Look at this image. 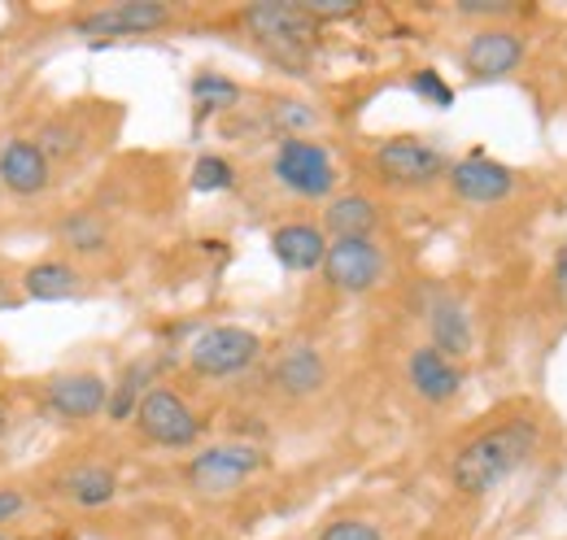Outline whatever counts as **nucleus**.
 Wrapping results in <instances>:
<instances>
[{
	"mask_svg": "<svg viewBox=\"0 0 567 540\" xmlns=\"http://www.w3.org/2000/svg\"><path fill=\"white\" fill-rule=\"evenodd\" d=\"M537 440H542V432H537L533 418H524V414L502 418V423L476 432L472 440L458 445V454L450 458V484L463 497H485V492L502 488L537 454Z\"/></svg>",
	"mask_w": 567,
	"mask_h": 540,
	"instance_id": "f257e3e1",
	"label": "nucleus"
},
{
	"mask_svg": "<svg viewBox=\"0 0 567 540\" xmlns=\"http://www.w3.org/2000/svg\"><path fill=\"white\" fill-rule=\"evenodd\" d=\"M240 27L284 66H306V53L315 49V35L323 31L297 0H258L240 9Z\"/></svg>",
	"mask_w": 567,
	"mask_h": 540,
	"instance_id": "f03ea898",
	"label": "nucleus"
},
{
	"mask_svg": "<svg viewBox=\"0 0 567 540\" xmlns=\"http://www.w3.org/2000/svg\"><path fill=\"white\" fill-rule=\"evenodd\" d=\"M271 175L284 193L301 197V201H328L337 193V162L332 153L310 139V135H297V139H280L276 153H271Z\"/></svg>",
	"mask_w": 567,
	"mask_h": 540,
	"instance_id": "7ed1b4c3",
	"label": "nucleus"
},
{
	"mask_svg": "<svg viewBox=\"0 0 567 540\" xmlns=\"http://www.w3.org/2000/svg\"><path fill=\"white\" fill-rule=\"evenodd\" d=\"M267 467V454L249 440H223V445H206L202 454L188 458V484L202 497H227L236 488H245L254 475Z\"/></svg>",
	"mask_w": 567,
	"mask_h": 540,
	"instance_id": "20e7f679",
	"label": "nucleus"
},
{
	"mask_svg": "<svg viewBox=\"0 0 567 540\" xmlns=\"http://www.w3.org/2000/svg\"><path fill=\"white\" fill-rule=\"evenodd\" d=\"M371 162H375V175H380L384 184H393V188H411V193L450 179V157H445L436 144L415 139V135H398V139L375 144Z\"/></svg>",
	"mask_w": 567,
	"mask_h": 540,
	"instance_id": "39448f33",
	"label": "nucleus"
},
{
	"mask_svg": "<svg viewBox=\"0 0 567 540\" xmlns=\"http://www.w3.org/2000/svg\"><path fill=\"white\" fill-rule=\"evenodd\" d=\"M258 357H262L258 332L236 328V323L206 328L202 336L188 344V366H193L202 380H236V375H245Z\"/></svg>",
	"mask_w": 567,
	"mask_h": 540,
	"instance_id": "423d86ee",
	"label": "nucleus"
},
{
	"mask_svg": "<svg viewBox=\"0 0 567 540\" xmlns=\"http://www.w3.org/2000/svg\"><path fill=\"white\" fill-rule=\"evenodd\" d=\"M136 427H141L144 440L157 445V449H193L202 440L197 409L184 402L175 388H166V384L148 388V397L136 409Z\"/></svg>",
	"mask_w": 567,
	"mask_h": 540,
	"instance_id": "0eeeda50",
	"label": "nucleus"
},
{
	"mask_svg": "<svg viewBox=\"0 0 567 540\" xmlns=\"http://www.w3.org/2000/svg\"><path fill=\"white\" fill-rule=\"evenodd\" d=\"M175 22V9L166 0H114L101 9H87L74 18L79 35L92 40H118V35H148V31H166Z\"/></svg>",
	"mask_w": 567,
	"mask_h": 540,
	"instance_id": "6e6552de",
	"label": "nucleus"
},
{
	"mask_svg": "<svg viewBox=\"0 0 567 540\" xmlns=\"http://www.w3.org/2000/svg\"><path fill=\"white\" fill-rule=\"evenodd\" d=\"M40 405L53 423H92L110 405V384L96 371H62L44 384Z\"/></svg>",
	"mask_w": 567,
	"mask_h": 540,
	"instance_id": "1a4fd4ad",
	"label": "nucleus"
},
{
	"mask_svg": "<svg viewBox=\"0 0 567 540\" xmlns=\"http://www.w3.org/2000/svg\"><path fill=\"white\" fill-rule=\"evenodd\" d=\"M524 62V35L515 27H476L472 40L463 44V70L472 83H502Z\"/></svg>",
	"mask_w": 567,
	"mask_h": 540,
	"instance_id": "9d476101",
	"label": "nucleus"
},
{
	"mask_svg": "<svg viewBox=\"0 0 567 540\" xmlns=\"http://www.w3.org/2000/svg\"><path fill=\"white\" fill-rule=\"evenodd\" d=\"M323 279L337 292L362 297V292L380 288V279H384V249L375 240H328Z\"/></svg>",
	"mask_w": 567,
	"mask_h": 540,
	"instance_id": "9b49d317",
	"label": "nucleus"
},
{
	"mask_svg": "<svg viewBox=\"0 0 567 540\" xmlns=\"http://www.w3.org/2000/svg\"><path fill=\"white\" fill-rule=\"evenodd\" d=\"M450 193L467 205H502L515 193V170L494 162L489 153H467L450 162Z\"/></svg>",
	"mask_w": 567,
	"mask_h": 540,
	"instance_id": "f8f14e48",
	"label": "nucleus"
},
{
	"mask_svg": "<svg viewBox=\"0 0 567 540\" xmlns=\"http://www.w3.org/2000/svg\"><path fill=\"white\" fill-rule=\"evenodd\" d=\"M328 384V362L315 344H288L280 357L271 362V388L288 402L319 397Z\"/></svg>",
	"mask_w": 567,
	"mask_h": 540,
	"instance_id": "ddd939ff",
	"label": "nucleus"
},
{
	"mask_svg": "<svg viewBox=\"0 0 567 540\" xmlns=\"http://www.w3.org/2000/svg\"><path fill=\"white\" fill-rule=\"evenodd\" d=\"M53 184V162L35 139H4L0 144V188L13 197H40Z\"/></svg>",
	"mask_w": 567,
	"mask_h": 540,
	"instance_id": "4468645a",
	"label": "nucleus"
},
{
	"mask_svg": "<svg viewBox=\"0 0 567 540\" xmlns=\"http://www.w3.org/2000/svg\"><path fill=\"white\" fill-rule=\"evenodd\" d=\"M427 344L436 353H445L450 362H463L472 349H476V328H472V314L458 297L450 292H436L427 301Z\"/></svg>",
	"mask_w": 567,
	"mask_h": 540,
	"instance_id": "2eb2a0df",
	"label": "nucleus"
},
{
	"mask_svg": "<svg viewBox=\"0 0 567 540\" xmlns=\"http://www.w3.org/2000/svg\"><path fill=\"white\" fill-rule=\"evenodd\" d=\"M406 384H411V393H415L420 402L445 405L463 393V371H458V362H450V357L436 353L432 344H420V349H411V357H406Z\"/></svg>",
	"mask_w": 567,
	"mask_h": 540,
	"instance_id": "dca6fc26",
	"label": "nucleus"
},
{
	"mask_svg": "<svg viewBox=\"0 0 567 540\" xmlns=\"http://www.w3.org/2000/svg\"><path fill=\"white\" fill-rule=\"evenodd\" d=\"M87 274L66 262V258H44V262H31L22 270V297L27 301H40V305H58V301H79L87 292L83 283Z\"/></svg>",
	"mask_w": 567,
	"mask_h": 540,
	"instance_id": "f3484780",
	"label": "nucleus"
},
{
	"mask_svg": "<svg viewBox=\"0 0 567 540\" xmlns=\"http://www.w3.org/2000/svg\"><path fill=\"white\" fill-rule=\"evenodd\" d=\"M271 253L284 270L292 274H310L323 270V253H328V236L315 222H284L271 231Z\"/></svg>",
	"mask_w": 567,
	"mask_h": 540,
	"instance_id": "a211bd4d",
	"label": "nucleus"
},
{
	"mask_svg": "<svg viewBox=\"0 0 567 540\" xmlns=\"http://www.w3.org/2000/svg\"><path fill=\"white\" fill-rule=\"evenodd\" d=\"M58 492L79 510H101L118 497V471L105 463H74L71 471L58 475Z\"/></svg>",
	"mask_w": 567,
	"mask_h": 540,
	"instance_id": "6ab92c4d",
	"label": "nucleus"
},
{
	"mask_svg": "<svg viewBox=\"0 0 567 540\" xmlns=\"http://www.w3.org/2000/svg\"><path fill=\"white\" fill-rule=\"evenodd\" d=\"M380 227V205L362 193H341L323 209V236L332 240H375Z\"/></svg>",
	"mask_w": 567,
	"mask_h": 540,
	"instance_id": "aec40b11",
	"label": "nucleus"
},
{
	"mask_svg": "<svg viewBox=\"0 0 567 540\" xmlns=\"http://www.w3.org/2000/svg\"><path fill=\"white\" fill-rule=\"evenodd\" d=\"M58 245L74 258H101L110 253V222L96 209H71L58 222Z\"/></svg>",
	"mask_w": 567,
	"mask_h": 540,
	"instance_id": "412c9836",
	"label": "nucleus"
},
{
	"mask_svg": "<svg viewBox=\"0 0 567 540\" xmlns=\"http://www.w3.org/2000/svg\"><path fill=\"white\" fill-rule=\"evenodd\" d=\"M153 380H157V362H153V357H136V362H127V366H123V375H118V384L110 388V405H105V414H110L114 423L136 418V409H141V402L148 397V388H157Z\"/></svg>",
	"mask_w": 567,
	"mask_h": 540,
	"instance_id": "4be33fe9",
	"label": "nucleus"
},
{
	"mask_svg": "<svg viewBox=\"0 0 567 540\" xmlns=\"http://www.w3.org/2000/svg\"><path fill=\"white\" fill-rule=\"evenodd\" d=\"M188 92H193V105H197V118H210V114H223V110H236L240 105V83L236 79H227V74H218V70H202V74H193V83H188Z\"/></svg>",
	"mask_w": 567,
	"mask_h": 540,
	"instance_id": "5701e85b",
	"label": "nucleus"
},
{
	"mask_svg": "<svg viewBox=\"0 0 567 540\" xmlns=\"http://www.w3.org/2000/svg\"><path fill=\"white\" fill-rule=\"evenodd\" d=\"M193 193H202V197H210V193H227L231 184H236V166L227 162V157H218V153H202L197 162H193Z\"/></svg>",
	"mask_w": 567,
	"mask_h": 540,
	"instance_id": "b1692460",
	"label": "nucleus"
},
{
	"mask_svg": "<svg viewBox=\"0 0 567 540\" xmlns=\"http://www.w3.org/2000/svg\"><path fill=\"white\" fill-rule=\"evenodd\" d=\"M267 123H271V132L280 135V139H297V135H306L319 123V114L306 101H276L267 110Z\"/></svg>",
	"mask_w": 567,
	"mask_h": 540,
	"instance_id": "393cba45",
	"label": "nucleus"
},
{
	"mask_svg": "<svg viewBox=\"0 0 567 540\" xmlns=\"http://www.w3.org/2000/svg\"><path fill=\"white\" fill-rule=\"evenodd\" d=\"M315 540H384V528L362 515H341V519H328Z\"/></svg>",
	"mask_w": 567,
	"mask_h": 540,
	"instance_id": "a878e982",
	"label": "nucleus"
},
{
	"mask_svg": "<svg viewBox=\"0 0 567 540\" xmlns=\"http://www.w3.org/2000/svg\"><path fill=\"white\" fill-rule=\"evenodd\" d=\"M411 92H415L424 105H436V110H450V105H454V87H450L432 66L411 74Z\"/></svg>",
	"mask_w": 567,
	"mask_h": 540,
	"instance_id": "bb28decb",
	"label": "nucleus"
},
{
	"mask_svg": "<svg viewBox=\"0 0 567 540\" xmlns=\"http://www.w3.org/2000/svg\"><path fill=\"white\" fill-rule=\"evenodd\" d=\"M319 27L323 22H341V18H354L358 13V0H297Z\"/></svg>",
	"mask_w": 567,
	"mask_h": 540,
	"instance_id": "cd10ccee",
	"label": "nucleus"
},
{
	"mask_svg": "<svg viewBox=\"0 0 567 540\" xmlns=\"http://www.w3.org/2000/svg\"><path fill=\"white\" fill-rule=\"evenodd\" d=\"M458 13L463 18H511L515 4L511 0H458Z\"/></svg>",
	"mask_w": 567,
	"mask_h": 540,
	"instance_id": "c85d7f7f",
	"label": "nucleus"
},
{
	"mask_svg": "<svg viewBox=\"0 0 567 540\" xmlns=\"http://www.w3.org/2000/svg\"><path fill=\"white\" fill-rule=\"evenodd\" d=\"M550 288H555L559 305L567 310V240L559 245V253H555V262H550Z\"/></svg>",
	"mask_w": 567,
	"mask_h": 540,
	"instance_id": "c756f323",
	"label": "nucleus"
},
{
	"mask_svg": "<svg viewBox=\"0 0 567 540\" xmlns=\"http://www.w3.org/2000/svg\"><path fill=\"white\" fill-rule=\"evenodd\" d=\"M27 510V497L18 492V488H0V523H9V519H18Z\"/></svg>",
	"mask_w": 567,
	"mask_h": 540,
	"instance_id": "7c9ffc66",
	"label": "nucleus"
},
{
	"mask_svg": "<svg viewBox=\"0 0 567 540\" xmlns=\"http://www.w3.org/2000/svg\"><path fill=\"white\" fill-rule=\"evenodd\" d=\"M4 427H9V414H4V402H0V436H4Z\"/></svg>",
	"mask_w": 567,
	"mask_h": 540,
	"instance_id": "2f4dec72",
	"label": "nucleus"
},
{
	"mask_svg": "<svg viewBox=\"0 0 567 540\" xmlns=\"http://www.w3.org/2000/svg\"><path fill=\"white\" fill-rule=\"evenodd\" d=\"M0 540H9V537H4V532H0Z\"/></svg>",
	"mask_w": 567,
	"mask_h": 540,
	"instance_id": "473e14b6",
	"label": "nucleus"
}]
</instances>
